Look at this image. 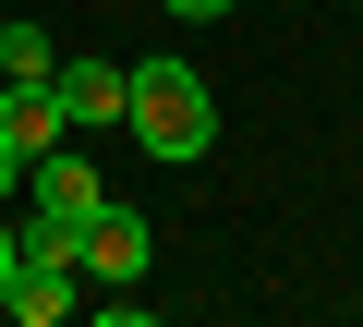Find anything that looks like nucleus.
<instances>
[{
    "instance_id": "obj_5",
    "label": "nucleus",
    "mask_w": 363,
    "mask_h": 327,
    "mask_svg": "<svg viewBox=\"0 0 363 327\" xmlns=\"http://www.w3.org/2000/svg\"><path fill=\"white\" fill-rule=\"evenodd\" d=\"M73 279H85L73 255H25V267H13V291H0V315H25V327H61V315H73Z\"/></svg>"
},
{
    "instance_id": "obj_7",
    "label": "nucleus",
    "mask_w": 363,
    "mask_h": 327,
    "mask_svg": "<svg viewBox=\"0 0 363 327\" xmlns=\"http://www.w3.org/2000/svg\"><path fill=\"white\" fill-rule=\"evenodd\" d=\"M25 73H61L49 25H0V85H25Z\"/></svg>"
},
{
    "instance_id": "obj_9",
    "label": "nucleus",
    "mask_w": 363,
    "mask_h": 327,
    "mask_svg": "<svg viewBox=\"0 0 363 327\" xmlns=\"http://www.w3.org/2000/svg\"><path fill=\"white\" fill-rule=\"evenodd\" d=\"M0 194H25V145L13 133H0Z\"/></svg>"
},
{
    "instance_id": "obj_1",
    "label": "nucleus",
    "mask_w": 363,
    "mask_h": 327,
    "mask_svg": "<svg viewBox=\"0 0 363 327\" xmlns=\"http://www.w3.org/2000/svg\"><path fill=\"white\" fill-rule=\"evenodd\" d=\"M121 133L157 157V170H194V157L218 145V97H206V73H194V61H133Z\"/></svg>"
},
{
    "instance_id": "obj_6",
    "label": "nucleus",
    "mask_w": 363,
    "mask_h": 327,
    "mask_svg": "<svg viewBox=\"0 0 363 327\" xmlns=\"http://www.w3.org/2000/svg\"><path fill=\"white\" fill-rule=\"evenodd\" d=\"M121 97H133V61H97V49H85V61L61 73V109H73V133H97V121H121Z\"/></svg>"
},
{
    "instance_id": "obj_2",
    "label": "nucleus",
    "mask_w": 363,
    "mask_h": 327,
    "mask_svg": "<svg viewBox=\"0 0 363 327\" xmlns=\"http://www.w3.org/2000/svg\"><path fill=\"white\" fill-rule=\"evenodd\" d=\"M25 206H37V218H25V231H37V243H61V255H73V243H85V218H97V206H109V182H97V170H85V157H73V145H49V157H37V170H25Z\"/></svg>"
},
{
    "instance_id": "obj_10",
    "label": "nucleus",
    "mask_w": 363,
    "mask_h": 327,
    "mask_svg": "<svg viewBox=\"0 0 363 327\" xmlns=\"http://www.w3.org/2000/svg\"><path fill=\"white\" fill-rule=\"evenodd\" d=\"M13 267H25V231H13V218H0V291H13Z\"/></svg>"
},
{
    "instance_id": "obj_3",
    "label": "nucleus",
    "mask_w": 363,
    "mask_h": 327,
    "mask_svg": "<svg viewBox=\"0 0 363 327\" xmlns=\"http://www.w3.org/2000/svg\"><path fill=\"white\" fill-rule=\"evenodd\" d=\"M145 255H157V231H145L133 206H97V218H85V243H73V267H85L97 291H133V279H145Z\"/></svg>"
},
{
    "instance_id": "obj_4",
    "label": "nucleus",
    "mask_w": 363,
    "mask_h": 327,
    "mask_svg": "<svg viewBox=\"0 0 363 327\" xmlns=\"http://www.w3.org/2000/svg\"><path fill=\"white\" fill-rule=\"evenodd\" d=\"M0 133L25 145V170L49 145H73V109H61V73H25V85H0Z\"/></svg>"
},
{
    "instance_id": "obj_8",
    "label": "nucleus",
    "mask_w": 363,
    "mask_h": 327,
    "mask_svg": "<svg viewBox=\"0 0 363 327\" xmlns=\"http://www.w3.org/2000/svg\"><path fill=\"white\" fill-rule=\"evenodd\" d=\"M157 13H182V25H218V13H242V0H157Z\"/></svg>"
}]
</instances>
